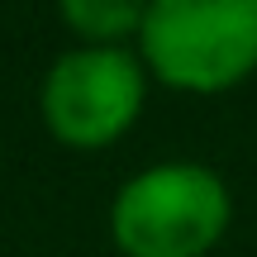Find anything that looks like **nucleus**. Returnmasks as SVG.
<instances>
[{"mask_svg":"<svg viewBox=\"0 0 257 257\" xmlns=\"http://www.w3.org/2000/svg\"><path fill=\"white\" fill-rule=\"evenodd\" d=\"M148 95V67L128 48H72L43 76V124L67 148H105L128 134Z\"/></svg>","mask_w":257,"mask_h":257,"instance_id":"7ed1b4c3","label":"nucleus"},{"mask_svg":"<svg viewBox=\"0 0 257 257\" xmlns=\"http://www.w3.org/2000/svg\"><path fill=\"white\" fill-rule=\"evenodd\" d=\"M148 5H128V0H67L62 24L86 38V48H124L119 38H138Z\"/></svg>","mask_w":257,"mask_h":257,"instance_id":"20e7f679","label":"nucleus"},{"mask_svg":"<svg viewBox=\"0 0 257 257\" xmlns=\"http://www.w3.org/2000/svg\"><path fill=\"white\" fill-rule=\"evenodd\" d=\"M138 53L172 91L219 95L257 72V0H153Z\"/></svg>","mask_w":257,"mask_h":257,"instance_id":"f257e3e1","label":"nucleus"},{"mask_svg":"<svg viewBox=\"0 0 257 257\" xmlns=\"http://www.w3.org/2000/svg\"><path fill=\"white\" fill-rule=\"evenodd\" d=\"M229 219V186L200 162L148 167L110 205V233L124 257H205Z\"/></svg>","mask_w":257,"mask_h":257,"instance_id":"f03ea898","label":"nucleus"}]
</instances>
